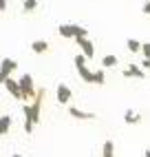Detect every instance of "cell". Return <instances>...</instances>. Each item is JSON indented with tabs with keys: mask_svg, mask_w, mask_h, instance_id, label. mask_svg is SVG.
<instances>
[{
	"mask_svg": "<svg viewBox=\"0 0 150 157\" xmlns=\"http://www.w3.org/2000/svg\"><path fill=\"white\" fill-rule=\"evenodd\" d=\"M124 78H135V80H144V78H146V73H144V69L139 67V64H130L128 69H124Z\"/></svg>",
	"mask_w": 150,
	"mask_h": 157,
	"instance_id": "obj_7",
	"label": "cell"
},
{
	"mask_svg": "<svg viewBox=\"0 0 150 157\" xmlns=\"http://www.w3.org/2000/svg\"><path fill=\"white\" fill-rule=\"evenodd\" d=\"M124 122H126V124H139V122H141V115L128 109V111L124 113Z\"/></svg>",
	"mask_w": 150,
	"mask_h": 157,
	"instance_id": "obj_13",
	"label": "cell"
},
{
	"mask_svg": "<svg viewBox=\"0 0 150 157\" xmlns=\"http://www.w3.org/2000/svg\"><path fill=\"white\" fill-rule=\"evenodd\" d=\"M11 122H13L11 115H0V137L9 133V128H11Z\"/></svg>",
	"mask_w": 150,
	"mask_h": 157,
	"instance_id": "obj_11",
	"label": "cell"
},
{
	"mask_svg": "<svg viewBox=\"0 0 150 157\" xmlns=\"http://www.w3.org/2000/svg\"><path fill=\"white\" fill-rule=\"evenodd\" d=\"M18 69V62L13 58H5L2 62H0V84H5L7 78H11V73Z\"/></svg>",
	"mask_w": 150,
	"mask_h": 157,
	"instance_id": "obj_5",
	"label": "cell"
},
{
	"mask_svg": "<svg viewBox=\"0 0 150 157\" xmlns=\"http://www.w3.org/2000/svg\"><path fill=\"white\" fill-rule=\"evenodd\" d=\"M69 115H71V117H75V120H95V113L82 111V109H77V106H71V109H69Z\"/></svg>",
	"mask_w": 150,
	"mask_h": 157,
	"instance_id": "obj_8",
	"label": "cell"
},
{
	"mask_svg": "<svg viewBox=\"0 0 150 157\" xmlns=\"http://www.w3.org/2000/svg\"><path fill=\"white\" fill-rule=\"evenodd\" d=\"M22 9H24L27 13L36 11V9H38V0H22Z\"/></svg>",
	"mask_w": 150,
	"mask_h": 157,
	"instance_id": "obj_18",
	"label": "cell"
},
{
	"mask_svg": "<svg viewBox=\"0 0 150 157\" xmlns=\"http://www.w3.org/2000/svg\"><path fill=\"white\" fill-rule=\"evenodd\" d=\"M104 82H106V73H104V69L93 71V84H104Z\"/></svg>",
	"mask_w": 150,
	"mask_h": 157,
	"instance_id": "obj_17",
	"label": "cell"
},
{
	"mask_svg": "<svg viewBox=\"0 0 150 157\" xmlns=\"http://www.w3.org/2000/svg\"><path fill=\"white\" fill-rule=\"evenodd\" d=\"M13 157H22V155H13Z\"/></svg>",
	"mask_w": 150,
	"mask_h": 157,
	"instance_id": "obj_24",
	"label": "cell"
},
{
	"mask_svg": "<svg viewBox=\"0 0 150 157\" xmlns=\"http://www.w3.org/2000/svg\"><path fill=\"white\" fill-rule=\"evenodd\" d=\"M102 157H115V144H113V140H106V142H104Z\"/></svg>",
	"mask_w": 150,
	"mask_h": 157,
	"instance_id": "obj_14",
	"label": "cell"
},
{
	"mask_svg": "<svg viewBox=\"0 0 150 157\" xmlns=\"http://www.w3.org/2000/svg\"><path fill=\"white\" fill-rule=\"evenodd\" d=\"M141 69H144V71H146V69H150V58H146V60L141 62Z\"/></svg>",
	"mask_w": 150,
	"mask_h": 157,
	"instance_id": "obj_21",
	"label": "cell"
},
{
	"mask_svg": "<svg viewBox=\"0 0 150 157\" xmlns=\"http://www.w3.org/2000/svg\"><path fill=\"white\" fill-rule=\"evenodd\" d=\"M117 56H104V60H102V67L104 69H113V67H117Z\"/></svg>",
	"mask_w": 150,
	"mask_h": 157,
	"instance_id": "obj_16",
	"label": "cell"
},
{
	"mask_svg": "<svg viewBox=\"0 0 150 157\" xmlns=\"http://www.w3.org/2000/svg\"><path fill=\"white\" fill-rule=\"evenodd\" d=\"M126 47H128V51H130V53H139V51H141V42H139V40H135V38H128Z\"/></svg>",
	"mask_w": 150,
	"mask_h": 157,
	"instance_id": "obj_15",
	"label": "cell"
},
{
	"mask_svg": "<svg viewBox=\"0 0 150 157\" xmlns=\"http://www.w3.org/2000/svg\"><path fill=\"white\" fill-rule=\"evenodd\" d=\"M5 86H7V91H9V93H11V98L22 100V93H20V86H18V80L7 78V80H5Z\"/></svg>",
	"mask_w": 150,
	"mask_h": 157,
	"instance_id": "obj_9",
	"label": "cell"
},
{
	"mask_svg": "<svg viewBox=\"0 0 150 157\" xmlns=\"http://www.w3.org/2000/svg\"><path fill=\"white\" fill-rule=\"evenodd\" d=\"M71 95H73V91H71L66 84H60V86H58V102H60V104H69Z\"/></svg>",
	"mask_w": 150,
	"mask_h": 157,
	"instance_id": "obj_10",
	"label": "cell"
},
{
	"mask_svg": "<svg viewBox=\"0 0 150 157\" xmlns=\"http://www.w3.org/2000/svg\"><path fill=\"white\" fill-rule=\"evenodd\" d=\"M31 51L33 53H44V51H49V42L47 40H33L31 42Z\"/></svg>",
	"mask_w": 150,
	"mask_h": 157,
	"instance_id": "obj_12",
	"label": "cell"
},
{
	"mask_svg": "<svg viewBox=\"0 0 150 157\" xmlns=\"http://www.w3.org/2000/svg\"><path fill=\"white\" fill-rule=\"evenodd\" d=\"M75 40H77V47L82 49V56L86 60H93L95 58V44L88 40V36L86 38H75Z\"/></svg>",
	"mask_w": 150,
	"mask_h": 157,
	"instance_id": "obj_6",
	"label": "cell"
},
{
	"mask_svg": "<svg viewBox=\"0 0 150 157\" xmlns=\"http://www.w3.org/2000/svg\"><path fill=\"white\" fill-rule=\"evenodd\" d=\"M7 9V0H0V11H5Z\"/></svg>",
	"mask_w": 150,
	"mask_h": 157,
	"instance_id": "obj_22",
	"label": "cell"
},
{
	"mask_svg": "<svg viewBox=\"0 0 150 157\" xmlns=\"http://www.w3.org/2000/svg\"><path fill=\"white\" fill-rule=\"evenodd\" d=\"M144 157H150V151H146V153H144Z\"/></svg>",
	"mask_w": 150,
	"mask_h": 157,
	"instance_id": "obj_23",
	"label": "cell"
},
{
	"mask_svg": "<svg viewBox=\"0 0 150 157\" xmlns=\"http://www.w3.org/2000/svg\"><path fill=\"white\" fill-rule=\"evenodd\" d=\"M58 33L62 38L71 40V38H86L88 31H86V27H77V25H60L58 27Z\"/></svg>",
	"mask_w": 150,
	"mask_h": 157,
	"instance_id": "obj_2",
	"label": "cell"
},
{
	"mask_svg": "<svg viewBox=\"0 0 150 157\" xmlns=\"http://www.w3.org/2000/svg\"><path fill=\"white\" fill-rule=\"evenodd\" d=\"M144 13L150 16V0H146V2H144Z\"/></svg>",
	"mask_w": 150,
	"mask_h": 157,
	"instance_id": "obj_20",
	"label": "cell"
},
{
	"mask_svg": "<svg viewBox=\"0 0 150 157\" xmlns=\"http://www.w3.org/2000/svg\"><path fill=\"white\" fill-rule=\"evenodd\" d=\"M141 53H144L146 58H150V42H146V44H141Z\"/></svg>",
	"mask_w": 150,
	"mask_h": 157,
	"instance_id": "obj_19",
	"label": "cell"
},
{
	"mask_svg": "<svg viewBox=\"0 0 150 157\" xmlns=\"http://www.w3.org/2000/svg\"><path fill=\"white\" fill-rule=\"evenodd\" d=\"M73 62H75V69H77L80 78H82L84 82H88V84H93V71H91V69L86 67V62H88V60L84 58L82 53H77V56H75V60H73Z\"/></svg>",
	"mask_w": 150,
	"mask_h": 157,
	"instance_id": "obj_3",
	"label": "cell"
},
{
	"mask_svg": "<svg viewBox=\"0 0 150 157\" xmlns=\"http://www.w3.org/2000/svg\"><path fill=\"white\" fill-rule=\"evenodd\" d=\"M36 102L31 104H24V109H22V113H24V133H33V126L36 124H40V120H42V98H44V89H40V91H36Z\"/></svg>",
	"mask_w": 150,
	"mask_h": 157,
	"instance_id": "obj_1",
	"label": "cell"
},
{
	"mask_svg": "<svg viewBox=\"0 0 150 157\" xmlns=\"http://www.w3.org/2000/svg\"><path fill=\"white\" fill-rule=\"evenodd\" d=\"M18 86H20V93H22V100H29V98L36 95V84H33V78H31L29 73H24V75L18 80Z\"/></svg>",
	"mask_w": 150,
	"mask_h": 157,
	"instance_id": "obj_4",
	"label": "cell"
}]
</instances>
